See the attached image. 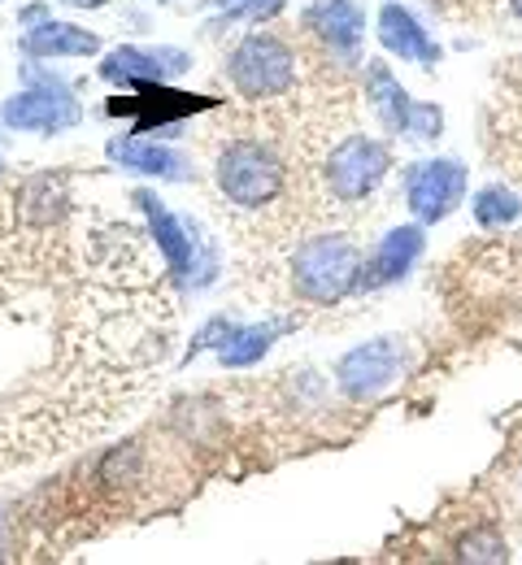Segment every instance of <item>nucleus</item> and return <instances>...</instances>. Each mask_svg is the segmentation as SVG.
<instances>
[{
    "instance_id": "f257e3e1",
    "label": "nucleus",
    "mask_w": 522,
    "mask_h": 565,
    "mask_svg": "<svg viewBox=\"0 0 522 565\" xmlns=\"http://www.w3.org/2000/svg\"><path fill=\"white\" fill-rule=\"evenodd\" d=\"M214 183H219V192H223V201L231 210L262 213L284 196L288 161L279 157V148L270 140L244 136V140H231L214 157Z\"/></svg>"
},
{
    "instance_id": "f03ea898",
    "label": "nucleus",
    "mask_w": 522,
    "mask_h": 565,
    "mask_svg": "<svg viewBox=\"0 0 522 565\" xmlns=\"http://www.w3.org/2000/svg\"><path fill=\"white\" fill-rule=\"evenodd\" d=\"M223 78L248 105H270L292 96L300 83V53L275 31H253L226 53Z\"/></svg>"
},
{
    "instance_id": "7ed1b4c3",
    "label": "nucleus",
    "mask_w": 522,
    "mask_h": 565,
    "mask_svg": "<svg viewBox=\"0 0 522 565\" xmlns=\"http://www.w3.org/2000/svg\"><path fill=\"white\" fill-rule=\"evenodd\" d=\"M292 291L309 305H340L362 287V253L344 235H309L292 253Z\"/></svg>"
},
{
    "instance_id": "20e7f679",
    "label": "nucleus",
    "mask_w": 522,
    "mask_h": 565,
    "mask_svg": "<svg viewBox=\"0 0 522 565\" xmlns=\"http://www.w3.org/2000/svg\"><path fill=\"white\" fill-rule=\"evenodd\" d=\"M22 78H26V92H18L13 100L0 105V122L4 127L35 131V136H57V131H71L83 118L78 100L66 92V78L35 71V66H26Z\"/></svg>"
},
{
    "instance_id": "39448f33",
    "label": "nucleus",
    "mask_w": 522,
    "mask_h": 565,
    "mask_svg": "<svg viewBox=\"0 0 522 565\" xmlns=\"http://www.w3.org/2000/svg\"><path fill=\"white\" fill-rule=\"evenodd\" d=\"M392 170V157L387 148L371 136H344L327 152L322 161V179H327V192L340 201V205H358L366 201L374 188L383 183V174Z\"/></svg>"
},
{
    "instance_id": "423d86ee",
    "label": "nucleus",
    "mask_w": 522,
    "mask_h": 565,
    "mask_svg": "<svg viewBox=\"0 0 522 565\" xmlns=\"http://www.w3.org/2000/svg\"><path fill=\"white\" fill-rule=\"evenodd\" d=\"M405 370V353L396 340H374V344H362L353 353L340 356L335 365V383L344 396L353 401H374L379 392H387Z\"/></svg>"
},
{
    "instance_id": "0eeeda50",
    "label": "nucleus",
    "mask_w": 522,
    "mask_h": 565,
    "mask_svg": "<svg viewBox=\"0 0 522 565\" xmlns=\"http://www.w3.org/2000/svg\"><path fill=\"white\" fill-rule=\"evenodd\" d=\"M300 31L309 40H318L322 53L358 62V49H362V35H366V13L353 0H309L300 9Z\"/></svg>"
},
{
    "instance_id": "6e6552de",
    "label": "nucleus",
    "mask_w": 522,
    "mask_h": 565,
    "mask_svg": "<svg viewBox=\"0 0 522 565\" xmlns=\"http://www.w3.org/2000/svg\"><path fill=\"white\" fill-rule=\"evenodd\" d=\"M461 196H466V170L457 161H418L405 174V201L423 222H445L461 205Z\"/></svg>"
},
{
    "instance_id": "1a4fd4ad",
    "label": "nucleus",
    "mask_w": 522,
    "mask_h": 565,
    "mask_svg": "<svg viewBox=\"0 0 522 565\" xmlns=\"http://www.w3.org/2000/svg\"><path fill=\"white\" fill-rule=\"evenodd\" d=\"M136 205L149 217L152 244H157V253H161L170 279L192 282V275H201V266H196V239H192L188 217H174V213L166 210V201H157L152 192H136Z\"/></svg>"
},
{
    "instance_id": "9d476101",
    "label": "nucleus",
    "mask_w": 522,
    "mask_h": 565,
    "mask_svg": "<svg viewBox=\"0 0 522 565\" xmlns=\"http://www.w3.org/2000/svg\"><path fill=\"white\" fill-rule=\"evenodd\" d=\"M109 161H118L122 170L131 174H149V179H166V183H188L192 179V161L166 143L140 140V136H122V140H109Z\"/></svg>"
},
{
    "instance_id": "9b49d317",
    "label": "nucleus",
    "mask_w": 522,
    "mask_h": 565,
    "mask_svg": "<svg viewBox=\"0 0 522 565\" xmlns=\"http://www.w3.org/2000/svg\"><path fill=\"white\" fill-rule=\"evenodd\" d=\"M192 71V57L179 53V49H157V53H145V49H114L105 57L100 74L114 78V83H127V87H145V83H166L170 74Z\"/></svg>"
},
{
    "instance_id": "f8f14e48",
    "label": "nucleus",
    "mask_w": 522,
    "mask_h": 565,
    "mask_svg": "<svg viewBox=\"0 0 522 565\" xmlns=\"http://www.w3.org/2000/svg\"><path fill=\"white\" fill-rule=\"evenodd\" d=\"M418 253H423V231H418V226H396V231H387V235L379 239V248L371 253V262L362 266V287H366V291H379V287H387V282L405 279L409 266L418 262Z\"/></svg>"
},
{
    "instance_id": "ddd939ff",
    "label": "nucleus",
    "mask_w": 522,
    "mask_h": 565,
    "mask_svg": "<svg viewBox=\"0 0 522 565\" xmlns=\"http://www.w3.org/2000/svg\"><path fill=\"white\" fill-rule=\"evenodd\" d=\"M379 40L401 62H423V66H436L440 62V49L427 40V31L414 22V13L401 9V4H383L379 9Z\"/></svg>"
},
{
    "instance_id": "4468645a",
    "label": "nucleus",
    "mask_w": 522,
    "mask_h": 565,
    "mask_svg": "<svg viewBox=\"0 0 522 565\" xmlns=\"http://www.w3.org/2000/svg\"><path fill=\"white\" fill-rule=\"evenodd\" d=\"M366 100L379 114V122L387 127V136H409V118H414L418 100L405 96V87L392 78L383 62H366Z\"/></svg>"
},
{
    "instance_id": "2eb2a0df",
    "label": "nucleus",
    "mask_w": 522,
    "mask_h": 565,
    "mask_svg": "<svg viewBox=\"0 0 522 565\" xmlns=\"http://www.w3.org/2000/svg\"><path fill=\"white\" fill-rule=\"evenodd\" d=\"M22 49L31 57H92V53H100V40L75 22H44L22 35Z\"/></svg>"
},
{
    "instance_id": "dca6fc26",
    "label": "nucleus",
    "mask_w": 522,
    "mask_h": 565,
    "mask_svg": "<svg viewBox=\"0 0 522 565\" xmlns=\"http://www.w3.org/2000/svg\"><path fill=\"white\" fill-rule=\"evenodd\" d=\"M279 322H253V327H226L223 344L214 349L223 365L231 370H244V365H253V361H262V356L270 353V344L279 340Z\"/></svg>"
},
{
    "instance_id": "f3484780",
    "label": "nucleus",
    "mask_w": 522,
    "mask_h": 565,
    "mask_svg": "<svg viewBox=\"0 0 522 565\" xmlns=\"http://www.w3.org/2000/svg\"><path fill=\"white\" fill-rule=\"evenodd\" d=\"M475 217H479L483 226H505V222L519 217V196L505 192V188H483V192L475 196Z\"/></svg>"
},
{
    "instance_id": "a211bd4d",
    "label": "nucleus",
    "mask_w": 522,
    "mask_h": 565,
    "mask_svg": "<svg viewBox=\"0 0 522 565\" xmlns=\"http://www.w3.org/2000/svg\"><path fill=\"white\" fill-rule=\"evenodd\" d=\"M66 4H75V9H100V4H109V0H66Z\"/></svg>"
},
{
    "instance_id": "6ab92c4d",
    "label": "nucleus",
    "mask_w": 522,
    "mask_h": 565,
    "mask_svg": "<svg viewBox=\"0 0 522 565\" xmlns=\"http://www.w3.org/2000/svg\"><path fill=\"white\" fill-rule=\"evenodd\" d=\"M510 13H514V18H522V0H510Z\"/></svg>"
}]
</instances>
